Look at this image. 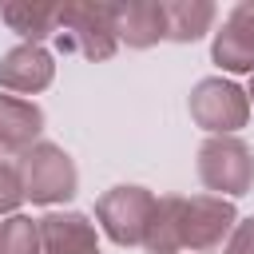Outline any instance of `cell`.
<instances>
[{"mask_svg":"<svg viewBox=\"0 0 254 254\" xmlns=\"http://www.w3.org/2000/svg\"><path fill=\"white\" fill-rule=\"evenodd\" d=\"M198 183L218 198H242L254 190V151L238 135H210L198 147Z\"/></svg>","mask_w":254,"mask_h":254,"instance_id":"obj_1","label":"cell"},{"mask_svg":"<svg viewBox=\"0 0 254 254\" xmlns=\"http://www.w3.org/2000/svg\"><path fill=\"white\" fill-rule=\"evenodd\" d=\"M20 175H24V198L36 206H56L75 198L79 190V171L75 159L60 143H36L20 155Z\"/></svg>","mask_w":254,"mask_h":254,"instance_id":"obj_2","label":"cell"},{"mask_svg":"<svg viewBox=\"0 0 254 254\" xmlns=\"http://www.w3.org/2000/svg\"><path fill=\"white\" fill-rule=\"evenodd\" d=\"M187 111L194 119V127H202L206 135H234L250 123V95L222 75H206L190 87Z\"/></svg>","mask_w":254,"mask_h":254,"instance_id":"obj_3","label":"cell"},{"mask_svg":"<svg viewBox=\"0 0 254 254\" xmlns=\"http://www.w3.org/2000/svg\"><path fill=\"white\" fill-rule=\"evenodd\" d=\"M155 194L139 183H119L111 190L99 194L95 202V222L99 230L115 242V246H143V234H147V222L155 214Z\"/></svg>","mask_w":254,"mask_h":254,"instance_id":"obj_4","label":"cell"},{"mask_svg":"<svg viewBox=\"0 0 254 254\" xmlns=\"http://www.w3.org/2000/svg\"><path fill=\"white\" fill-rule=\"evenodd\" d=\"M238 226V206L218 194H190L183 198V250L206 254L226 246L230 230Z\"/></svg>","mask_w":254,"mask_h":254,"instance_id":"obj_5","label":"cell"},{"mask_svg":"<svg viewBox=\"0 0 254 254\" xmlns=\"http://www.w3.org/2000/svg\"><path fill=\"white\" fill-rule=\"evenodd\" d=\"M60 32L71 36L83 60H111L119 48L115 36V4H64Z\"/></svg>","mask_w":254,"mask_h":254,"instance_id":"obj_6","label":"cell"},{"mask_svg":"<svg viewBox=\"0 0 254 254\" xmlns=\"http://www.w3.org/2000/svg\"><path fill=\"white\" fill-rule=\"evenodd\" d=\"M210 60L230 75H254V0L234 4L210 40Z\"/></svg>","mask_w":254,"mask_h":254,"instance_id":"obj_7","label":"cell"},{"mask_svg":"<svg viewBox=\"0 0 254 254\" xmlns=\"http://www.w3.org/2000/svg\"><path fill=\"white\" fill-rule=\"evenodd\" d=\"M52 79H56V60L44 44H16L0 56V91L36 95L52 87Z\"/></svg>","mask_w":254,"mask_h":254,"instance_id":"obj_8","label":"cell"},{"mask_svg":"<svg viewBox=\"0 0 254 254\" xmlns=\"http://www.w3.org/2000/svg\"><path fill=\"white\" fill-rule=\"evenodd\" d=\"M44 254H103L95 222L79 210H48L40 218Z\"/></svg>","mask_w":254,"mask_h":254,"instance_id":"obj_9","label":"cell"},{"mask_svg":"<svg viewBox=\"0 0 254 254\" xmlns=\"http://www.w3.org/2000/svg\"><path fill=\"white\" fill-rule=\"evenodd\" d=\"M115 36L127 48H155L159 40H167V8H163V0L115 4Z\"/></svg>","mask_w":254,"mask_h":254,"instance_id":"obj_10","label":"cell"},{"mask_svg":"<svg viewBox=\"0 0 254 254\" xmlns=\"http://www.w3.org/2000/svg\"><path fill=\"white\" fill-rule=\"evenodd\" d=\"M40 131H44V107L0 91V147L24 155L28 147L40 143Z\"/></svg>","mask_w":254,"mask_h":254,"instance_id":"obj_11","label":"cell"},{"mask_svg":"<svg viewBox=\"0 0 254 254\" xmlns=\"http://www.w3.org/2000/svg\"><path fill=\"white\" fill-rule=\"evenodd\" d=\"M163 8H167V40L175 44L202 40L218 20V8L210 0H163Z\"/></svg>","mask_w":254,"mask_h":254,"instance_id":"obj_12","label":"cell"},{"mask_svg":"<svg viewBox=\"0 0 254 254\" xmlns=\"http://www.w3.org/2000/svg\"><path fill=\"white\" fill-rule=\"evenodd\" d=\"M147 254H179L183 250V194H163L143 234Z\"/></svg>","mask_w":254,"mask_h":254,"instance_id":"obj_13","label":"cell"},{"mask_svg":"<svg viewBox=\"0 0 254 254\" xmlns=\"http://www.w3.org/2000/svg\"><path fill=\"white\" fill-rule=\"evenodd\" d=\"M0 20L24 44H44L48 36L60 32V8H48V4H4Z\"/></svg>","mask_w":254,"mask_h":254,"instance_id":"obj_14","label":"cell"},{"mask_svg":"<svg viewBox=\"0 0 254 254\" xmlns=\"http://www.w3.org/2000/svg\"><path fill=\"white\" fill-rule=\"evenodd\" d=\"M0 254H44L40 242V218L8 214L0 222Z\"/></svg>","mask_w":254,"mask_h":254,"instance_id":"obj_15","label":"cell"},{"mask_svg":"<svg viewBox=\"0 0 254 254\" xmlns=\"http://www.w3.org/2000/svg\"><path fill=\"white\" fill-rule=\"evenodd\" d=\"M20 202H24L20 163H0V214H20Z\"/></svg>","mask_w":254,"mask_h":254,"instance_id":"obj_16","label":"cell"},{"mask_svg":"<svg viewBox=\"0 0 254 254\" xmlns=\"http://www.w3.org/2000/svg\"><path fill=\"white\" fill-rule=\"evenodd\" d=\"M222 254H254V214L250 218H238V226L230 230Z\"/></svg>","mask_w":254,"mask_h":254,"instance_id":"obj_17","label":"cell"},{"mask_svg":"<svg viewBox=\"0 0 254 254\" xmlns=\"http://www.w3.org/2000/svg\"><path fill=\"white\" fill-rule=\"evenodd\" d=\"M246 95H250V111H254V75H250V87H246Z\"/></svg>","mask_w":254,"mask_h":254,"instance_id":"obj_18","label":"cell"}]
</instances>
